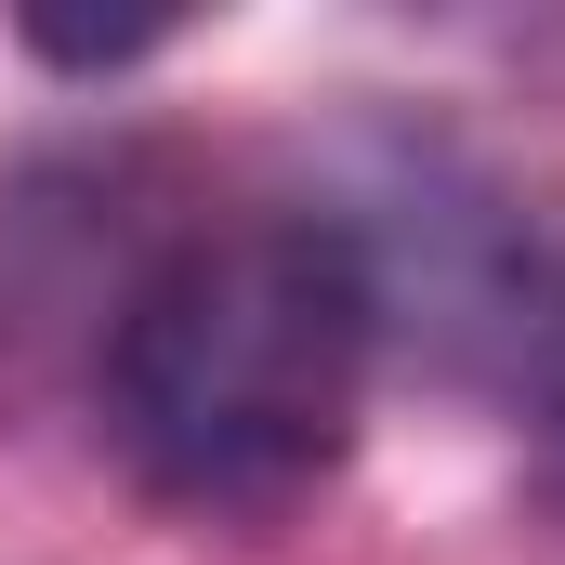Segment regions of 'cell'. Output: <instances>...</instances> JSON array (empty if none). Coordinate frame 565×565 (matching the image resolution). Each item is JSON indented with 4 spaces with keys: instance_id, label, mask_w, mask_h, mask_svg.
<instances>
[{
    "instance_id": "7a4b0ae2",
    "label": "cell",
    "mask_w": 565,
    "mask_h": 565,
    "mask_svg": "<svg viewBox=\"0 0 565 565\" xmlns=\"http://www.w3.org/2000/svg\"><path fill=\"white\" fill-rule=\"evenodd\" d=\"M329 237L369 277V329L434 369L447 395L500 408L526 434H565V184L513 171L460 132H382L342 145Z\"/></svg>"
},
{
    "instance_id": "6da1fadb",
    "label": "cell",
    "mask_w": 565,
    "mask_h": 565,
    "mask_svg": "<svg viewBox=\"0 0 565 565\" xmlns=\"http://www.w3.org/2000/svg\"><path fill=\"white\" fill-rule=\"evenodd\" d=\"M369 277L329 211H211L171 224L132 302L93 342L106 434L171 513L250 526L289 513L369 408Z\"/></svg>"
},
{
    "instance_id": "3957f363",
    "label": "cell",
    "mask_w": 565,
    "mask_h": 565,
    "mask_svg": "<svg viewBox=\"0 0 565 565\" xmlns=\"http://www.w3.org/2000/svg\"><path fill=\"white\" fill-rule=\"evenodd\" d=\"M171 40V13H26V53H53V66H132V53H158Z\"/></svg>"
}]
</instances>
